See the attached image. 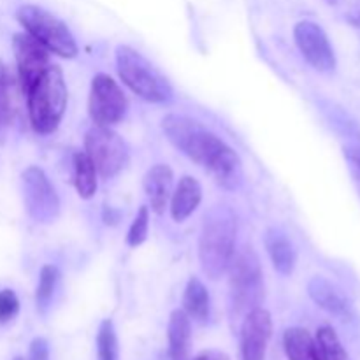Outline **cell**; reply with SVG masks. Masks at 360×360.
Segmentation results:
<instances>
[{"label": "cell", "mask_w": 360, "mask_h": 360, "mask_svg": "<svg viewBox=\"0 0 360 360\" xmlns=\"http://www.w3.org/2000/svg\"><path fill=\"white\" fill-rule=\"evenodd\" d=\"M238 218L229 206H214L204 217L199 238V260L204 274L218 280L229 269L236 253Z\"/></svg>", "instance_id": "1"}, {"label": "cell", "mask_w": 360, "mask_h": 360, "mask_svg": "<svg viewBox=\"0 0 360 360\" xmlns=\"http://www.w3.org/2000/svg\"><path fill=\"white\" fill-rule=\"evenodd\" d=\"M28 116L34 130L42 136L58 129L67 109V84L58 65H49L27 91Z\"/></svg>", "instance_id": "2"}, {"label": "cell", "mask_w": 360, "mask_h": 360, "mask_svg": "<svg viewBox=\"0 0 360 360\" xmlns=\"http://www.w3.org/2000/svg\"><path fill=\"white\" fill-rule=\"evenodd\" d=\"M229 288H231L232 319H245L252 309L260 308L264 294V274L260 259L252 246L234 253L229 264Z\"/></svg>", "instance_id": "3"}, {"label": "cell", "mask_w": 360, "mask_h": 360, "mask_svg": "<svg viewBox=\"0 0 360 360\" xmlns=\"http://www.w3.org/2000/svg\"><path fill=\"white\" fill-rule=\"evenodd\" d=\"M162 130L181 153L202 165L204 169L227 146V143L221 141L217 134L185 115H167L162 120Z\"/></svg>", "instance_id": "4"}, {"label": "cell", "mask_w": 360, "mask_h": 360, "mask_svg": "<svg viewBox=\"0 0 360 360\" xmlns=\"http://www.w3.org/2000/svg\"><path fill=\"white\" fill-rule=\"evenodd\" d=\"M116 69L123 83L148 102H167L172 97L169 81L160 70L130 46L116 48Z\"/></svg>", "instance_id": "5"}, {"label": "cell", "mask_w": 360, "mask_h": 360, "mask_svg": "<svg viewBox=\"0 0 360 360\" xmlns=\"http://www.w3.org/2000/svg\"><path fill=\"white\" fill-rule=\"evenodd\" d=\"M16 18L23 25L27 34L44 44L49 53H55L63 58H74L77 55L76 39L70 34L67 25L46 9L28 4L18 9Z\"/></svg>", "instance_id": "6"}, {"label": "cell", "mask_w": 360, "mask_h": 360, "mask_svg": "<svg viewBox=\"0 0 360 360\" xmlns=\"http://www.w3.org/2000/svg\"><path fill=\"white\" fill-rule=\"evenodd\" d=\"M84 153L97 169V174L111 179L118 176L129 164V146L111 130V127L94 125L84 137Z\"/></svg>", "instance_id": "7"}, {"label": "cell", "mask_w": 360, "mask_h": 360, "mask_svg": "<svg viewBox=\"0 0 360 360\" xmlns=\"http://www.w3.org/2000/svg\"><path fill=\"white\" fill-rule=\"evenodd\" d=\"M23 202L28 217L37 224H51L60 213V199L55 186L41 167L30 165L21 174Z\"/></svg>", "instance_id": "8"}, {"label": "cell", "mask_w": 360, "mask_h": 360, "mask_svg": "<svg viewBox=\"0 0 360 360\" xmlns=\"http://www.w3.org/2000/svg\"><path fill=\"white\" fill-rule=\"evenodd\" d=\"M129 109V101L120 84L108 74H97L91 79L88 112L95 125L111 127L122 122Z\"/></svg>", "instance_id": "9"}, {"label": "cell", "mask_w": 360, "mask_h": 360, "mask_svg": "<svg viewBox=\"0 0 360 360\" xmlns=\"http://www.w3.org/2000/svg\"><path fill=\"white\" fill-rule=\"evenodd\" d=\"M295 44L306 62L320 72H333L336 69V55L329 37L320 25L301 21L294 28Z\"/></svg>", "instance_id": "10"}, {"label": "cell", "mask_w": 360, "mask_h": 360, "mask_svg": "<svg viewBox=\"0 0 360 360\" xmlns=\"http://www.w3.org/2000/svg\"><path fill=\"white\" fill-rule=\"evenodd\" d=\"M13 51L16 58L18 72H20V81L23 91L27 94L32 84L44 74L49 63V51L44 44L32 37L30 34H16L13 37Z\"/></svg>", "instance_id": "11"}, {"label": "cell", "mask_w": 360, "mask_h": 360, "mask_svg": "<svg viewBox=\"0 0 360 360\" xmlns=\"http://www.w3.org/2000/svg\"><path fill=\"white\" fill-rule=\"evenodd\" d=\"M273 334V320L267 309L255 308L243 319L239 345L241 360H264Z\"/></svg>", "instance_id": "12"}, {"label": "cell", "mask_w": 360, "mask_h": 360, "mask_svg": "<svg viewBox=\"0 0 360 360\" xmlns=\"http://www.w3.org/2000/svg\"><path fill=\"white\" fill-rule=\"evenodd\" d=\"M144 192H146L148 202L153 213L162 214L167 207L174 186V174L172 169L165 164H157L144 176Z\"/></svg>", "instance_id": "13"}, {"label": "cell", "mask_w": 360, "mask_h": 360, "mask_svg": "<svg viewBox=\"0 0 360 360\" xmlns=\"http://www.w3.org/2000/svg\"><path fill=\"white\" fill-rule=\"evenodd\" d=\"M206 171L213 176L214 183L225 190H238L241 186L243 178H245L241 158L229 144L207 165Z\"/></svg>", "instance_id": "14"}, {"label": "cell", "mask_w": 360, "mask_h": 360, "mask_svg": "<svg viewBox=\"0 0 360 360\" xmlns=\"http://www.w3.org/2000/svg\"><path fill=\"white\" fill-rule=\"evenodd\" d=\"M264 243H266V250L271 257L274 269L283 276L294 273L295 262H297V253H295L294 245L280 229H267L264 234Z\"/></svg>", "instance_id": "15"}, {"label": "cell", "mask_w": 360, "mask_h": 360, "mask_svg": "<svg viewBox=\"0 0 360 360\" xmlns=\"http://www.w3.org/2000/svg\"><path fill=\"white\" fill-rule=\"evenodd\" d=\"M202 200V186L192 176H183L171 195V217L174 221H185L193 214Z\"/></svg>", "instance_id": "16"}, {"label": "cell", "mask_w": 360, "mask_h": 360, "mask_svg": "<svg viewBox=\"0 0 360 360\" xmlns=\"http://www.w3.org/2000/svg\"><path fill=\"white\" fill-rule=\"evenodd\" d=\"M308 294L322 309L329 311L330 315L348 319L352 315V308L348 299L330 283L329 280L322 276H315L308 283Z\"/></svg>", "instance_id": "17"}, {"label": "cell", "mask_w": 360, "mask_h": 360, "mask_svg": "<svg viewBox=\"0 0 360 360\" xmlns=\"http://www.w3.org/2000/svg\"><path fill=\"white\" fill-rule=\"evenodd\" d=\"M169 357L171 360H190V345H192V320L183 309L171 313L167 327Z\"/></svg>", "instance_id": "18"}, {"label": "cell", "mask_w": 360, "mask_h": 360, "mask_svg": "<svg viewBox=\"0 0 360 360\" xmlns=\"http://www.w3.org/2000/svg\"><path fill=\"white\" fill-rule=\"evenodd\" d=\"M283 347L288 360H327L319 340L302 327L285 330Z\"/></svg>", "instance_id": "19"}, {"label": "cell", "mask_w": 360, "mask_h": 360, "mask_svg": "<svg viewBox=\"0 0 360 360\" xmlns=\"http://www.w3.org/2000/svg\"><path fill=\"white\" fill-rule=\"evenodd\" d=\"M183 311L188 315L193 322L204 323L210 319L211 299L206 285L199 278H190L186 283L185 294H183Z\"/></svg>", "instance_id": "20"}, {"label": "cell", "mask_w": 360, "mask_h": 360, "mask_svg": "<svg viewBox=\"0 0 360 360\" xmlns=\"http://www.w3.org/2000/svg\"><path fill=\"white\" fill-rule=\"evenodd\" d=\"M74 186L81 199H91L97 192V169L84 151H77L72 162Z\"/></svg>", "instance_id": "21"}, {"label": "cell", "mask_w": 360, "mask_h": 360, "mask_svg": "<svg viewBox=\"0 0 360 360\" xmlns=\"http://www.w3.org/2000/svg\"><path fill=\"white\" fill-rule=\"evenodd\" d=\"M58 267L51 266H42L41 273H39V283L37 290H35V304H37V309L41 313L48 311L49 304L53 301V295H55L56 285H58Z\"/></svg>", "instance_id": "22"}, {"label": "cell", "mask_w": 360, "mask_h": 360, "mask_svg": "<svg viewBox=\"0 0 360 360\" xmlns=\"http://www.w3.org/2000/svg\"><path fill=\"white\" fill-rule=\"evenodd\" d=\"M97 360H120L118 338L112 320H104L97 333Z\"/></svg>", "instance_id": "23"}, {"label": "cell", "mask_w": 360, "mask_h": 360, "mask_svg": "<svg viewBox=\"0 0 360 360\" xmlns=\"http://www.w3.org/2000/svg\"><path fill=\"white\" fill-rule=\"evenodd\" d=\"M316 340H319L327 360H350L347 350H345V347L341 345L340 338H338L336 330L330 326L320 327L319 333H316Z\"/></svg>", "instance_id": "24"}, {"label": "cell", "mask_w": 360, "mask_h": 360, "mask_svg": "<svg viewBox=\"0 0 360 360\" xmlns=\"http://www.w3.org/2000/svg\"><path fill=\"white\" fill-rule=\"evenodd\" d=\"M148 229H150V207L141 206L129 232H127V245L132 246V248L143 245L148 238Z\"/></svg>", "instance_id": "25"}, {"label": "cell", "mask_w": 360, "mask_h": 360, "mask_svg": "<svg viewBox=\"0 0 360 360\" xmlns=\"http://www.w3.org/2000/svg\"><path fill=\"white\" fill-rule=\"evenodd\" d=\"M11 115H13V105H11V95H9V76L0 62V130L9 123Z\"/></svg>", "instance_id": "26"}, {"label": "cell", "mask_w": 360, "mask_h": 360, "mask_svg": "<svg viewBox=\"0 0 360 360\" xmlns=\"http://www.w3.org/2000/svg\"><path fill=\"white\" fill-rule=\"evenodd\" d=\"M20 311V301L18 295L9 288L0 290V323L11 322Z\"/></svg>", "instance_id": "27"}, {"label": "cell", "mask_w": 360, "mask_h": 360, "mask_svg": "<svg viewBox=\"0 0 360 360\" xmlns=\"http://www.w3.org/2000/svg\"><path fill=\"white\" fill-rule=\"evenodd\" d=\"M27 360H49V345L44 338H35L32 341Z\"/></svg>", "instance_id": "28"}, {"label": "cell", "mask_w": 360, "mask_h": 360, "mask_svg": "<svg viewBox=\"0 0 360 360\" xmlns=\"http://www.w3.org/2000/svg\"><path fill=\"white\" fill-rule=\"evenodd\" d=\"M193 360H227V357H224L221 354H214V352H206V354H200L199 357Z\"/></svg>", "instance_id": "29"}, {"label": "cell", "mask_w": 360, "mask_h": 360, "mask_svg": "<svg viewBox=\"0 0 360 360\" xmlns=\"http://www.w3.org/2000/svg\"><path fill=\"white\" fill-rule=\"evenodd\" d=\"M350 158H352V162L357 165V169L360 171V150H352L350 151Z\"/></svg>", "instance_id": "30"}, {"label": "cell", "mask_w": 360, "mask_h": 360, "mask_svg": "<svg viewBox=\"0 0 360 360\" xmlns=\"http://www.w3.org/2000/svg\"><path fill=\"white\" fill-rule=\"evenodd\" d=\"M13 360H23L21 357H16V359H13Z\"/></svg>", "instance_id": "31"}]
</instances>
